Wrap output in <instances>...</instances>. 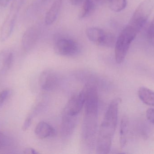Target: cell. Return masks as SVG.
<instances>
[{
  "instance_id": "6da1fadb",
  "label": "cell",
  "mask_w": 154,
  "mask_h": 154,
  "mask_svg": "<svg viewBox=\"0 0 154 154\" xmlns=\"http://www.w3.org/2000/svg\"><path fill=\"white\" fill-rule=\"evenodd\" d=\"M84 89L85 100L82 139L86 147L92 149L95 146L97 130L98 95L97 86L94 84L88 83Z\"/></svg>"
},
{
  "instance_id": "7a4b0ae2",
  "label": "cell",
  "mask_w": 154,
  "mask_h": 154,
  "mask_svg": "<svg viewBox=\"0 0 154 154\" xmlns=\"http://www.w3.org/2000/svg\"><path fill=\"white\" fill-rule=\"evenodd\" d=\"M119 98L111 101L100 127L97 141V152L99 154L109 153L117 124Z\"/></svg>"
},
{
  "instance_id": "3957f363",
  "label": "cell",
  "mask_w": 154,
  "mask_h": 154,
  "mask_svg": "<svg viewBox=\"0 0 154 154\" xmlns=\"http://www.w3.org/2000/svg\"><path fill=\"white\" fill-rule=\"evenodd\" d=\"M139 32L128 24L121 31L115 44V58L118 64L125 60L131 43Z\"/></svg>"
},
{
  "instance_id": "277c9868",
  "label": "cell",
  "mask_w": 154,
  "mask_h": 154,
  "mask_svg": "<svg viewBox=\"0 0 154 154\" xmlns=\"http://www.w3.org/2000/svg\"><path fill=\"white\" fill-rule=\"evenodd\" d=\"M25 0H13L9 14L5 20L0 32L1 41H6L11 34L18 13Z\"/></svg>"
},
{
  "instance_id": "5b68a950",
  "label": "cell",
  "mask_w": 154,
  "mask_h": 154,
  "mask_svg": "<svg viewBox=\"0 0 154 154\" xmlns=\"http://www.w3.org/2000/svg\"><path fill=\"white\" fill-rule=\"evenodd\" d=\"M54 51L57 54L60 56L73 57L79 53L80 48L75 41L62 38L57 40L55 43Z\"/></svg>"
},
{
  "instance_id": "8992f818",
  "label": "cell",
  "mask_w": 154,
  "mask_h": 154,
  "mask_svg": "<svg viewBox=\"0 0 154 154\" xmlns=\"http://www.w3.org/2000/svg\"><path fill=\"white\" fill-rule=\"evenodd\" d=\"M60 78L54 71L47 70L42 72L40 76L39 84L42 90L52 91L57 88L59 85Z\"/></svg>"
},
{
  "instance_id": "52a82bcc",
  "label": "cell",
  "mask_w": 154,
  "mask_h": 154,
  "mask_svg": "<svg viewBox=\"0 0 154 154\" xmlns=\"http://www.w3.org/2000/svg\"><path fill=\"white\" fill-rule=\"evenodd\" d=\"M78 116L70 113L68 108L65 106L63 110L61 130L62 135L69 137L72 135L76 127Z\"/></svg>"
},
{
  "instance_id": "ba28073f",
  "label": "cell",
  "mask_w": 154,
  "mask_h": 154,
  "mask_svg": "<svg viewBox=\"0 0 154 154\" xmlns=\"http://www.w3.org/2000/svg\"><path fill=\"white\" fill-rule=\"evenodd\" d=\"M39 34V30L35 26L30 27L23 34L22 40V44L24 50L28 51L34 47Z\"/></svg>"
},
{
  "instance_id": "9c48e42d",
  "label": "cell",
  "mask_w": 154,
  "mask_h": 154,
  "mask_svg": "<svg viewBox=\"0 0 154 154\" xmlns=\"http://www.w3.org/2000/svg\"><path fill=\"white\" fill-rule=\"evenodd\" d=\"M34 132L36 136L41 139L52 137L56 134L55 129L44 121H41L37 125Z\"/></svg>"
},
{
  "instance_id": "30bf717a",
  "label": "cell",
  "mask_w": 154,
  "mask_h": 154,
  "mask_svg": "<svg viewBox=\"0 0 154 154\" xmlns=\"http://www.w3.org/2000/svg\"><path fill=\"white\" fill-rule=\"evenodd\" d=\"M13 53L8 50L0 52V75L5 74L12 66Z\"/></svg>"
},
{
  "instance_id": "8fae6325",
  "label": "cell",
  "mask_w": 154,
  "mask_h": 154,
  "mask_svg": "<svg viewBox=\"0 0 154 154\" xmlns=\"http://www.w3.org/2000/svg\"><path fill=\"white\" fill-rule=\"evenodd\" d=\"M62 0H55L46 14L45 24L47 25L52 24L56 21L62 6Z\"/></svg>"
},
{
  "instance_id": "7c38bea8",
  "label": "cell",
  "mask_w": 154,
  "mask_h": 154,
  "mask_svg": "<svg viewBox=\"0 0 154 154\" xmlns=\"http://www.w3.org/2000/svg\"><path fill=\"white\" fill-rule=\"evenodd\" d=\"M86 33L91 41L100 46L106 32L97 27H90L86 30Z\"/></svg>"
},
{
  "instance_id": "4fadbf2b",
  "label": "cell",
  "mask_w": 154,
  "mask_h": 154,
  "mask_svg": "<svg viewBox=\"0 0 154 154\" xmlns=\"http://www.w3.org/2000/svg\"><path fill=\"white\" fill-rule=\"evenodd\" d=\"M138 96L141 101L146 105L154 106V91L145 87L140 88Z\"/></svg>"
},
{
  "instance_id": "5bb4252c",
  "label": "cell",
  "mask_w": 154,
  "mask_h": 154,
  "mask_svg": "<svg viewBox=\"0 0 154 154\" xmlns=\"http://www.w3.org/2000/svg\"><path fill=\"white\" fill-rule=\"evenodd\" d=\"M128 131V119L127 117L124 116L121 119L120 127V145L122 148L126 144Z\"/></svg>"
},
{
  "instance_id": "9a60e30c",
  "label": "cell",
  "mask_w": 154,
  "mask_h": 154,
  "mask_svg": "<svg viewBox=\"0 0 154 154\" xmlns=\"http://www.w3.org/2000/svg\"><path fill=\"white\" fill-rule=\"evenodd\" d=\"M79 17L80 19L86 18L92 14L95 9V5L92 0H85Z\"/></svg>"
},
{
  "instance_id": "2e32d148",
  "label": "cell",
  "mask_w": 154,
  "mask_h": 154,
  "mask_svg": "<svg viewBox=\"0 0 154 154\" xmlns=\"http://www.w3.org/2000/svg\"><path fill=\"white\" fill-rule=\"evenodd\" d=\"M109 8L116 12L121 11L127 6L126 0H108Z\"/></svg>"
},
{
  "instance_id": "e0dca14e",
  "label": "cell",
  "mask_w": 154,
  "mask_h": 154,
  "mask_svg": "<svg viewBox=\"0 0 154 154\" xmlns=\"http://www.w3.org/2000/svg\"><path fill=\"white\" fill-rule=\"evenodd\" d=\"M11 94V90L9 89L4 90L0 92V110L2 109Z\"/></svg>"
},
{
  "instance_id": "ac0fdd59",
  "label": "cell",
  "mask_w": 154,
  "mask_h": 154,
  "mask_svg": "<svg viewBox=\"0 0 154 154\" xmlns=\"http://www.w3.org/2000/svg\"><path fill=\"white\" fill-rule=\"evenodd\" d=\"M11 140L9 137L3 133H0V149L8 146L11 144Z\"/></svg>"
},
{
  "instance_id": "d6986e66",
  "label": "cell",
  "mask_w": 154,
  "mask_h": 154,
  "mask_svg": "<svg viewBox=\"0 0 154 154\" xmlns=\"http://www.w3.org/2000/svg\"><path fill=\"white\" fill-rule=\"evenodd\" d=\"M146 116L147 119L151 123L154 124V108H150L147 109L146 112Z\"/></svg>"
},
{
  "instance_id": "ffe728a7",
  "label": "cell",
  "mask_w": 154,
  "mask_h": 154,
  "mask_svg": "<svg viewBox=\"0 0 154 154\" xmlns=\"http://www.w3.org/2000/svg\"><path fill=\"white\" fill-rule=\"evenodd\" d=\"M148 39L150 42L154 46V28L152 26H150L148 30Z\"/></svg>"
},
{
  "instance_id": "44dd1931",
  "label": "cell",
  "mask_w": 154,
  "mask_h": 154,
  "mask_svg": "<svg viewBox=\"0 0 154 154\" xmlns=\"http://www.w3.org/2000/svg\"><path fill=\"white\" fill-rule=\"evenodd\" d=\"M32 119L29 117V116L26 118V119L23 123L22 126V129L23 131H25L29 129V127L31 125L32 122Z\"/></svg>"
},
{
  "instance_id": "7402d4cb",
  "label": "cell",
  "mask_w": 154,
  "mask_h": 154,
  "mask_svg": "<svg viewBox=\"0 0 154 154\" xmlns=\"http://www.w3.org/2000/svg\"><path fill=\"white\" fill-rule=\"evenodd\" d=\"M23 153L25 154H38L37 151L34 150L33 148H27L24 150Z\"/></svg>"
},
{
  "instance_id": "603a6c76",
  "label": "cell",
  "mask_w": 154,
  "mask_h": 154,
  "mask_svg": "<svg viewBox=\"0 0 154 154\" xmlns=\"http://www.w3.org/2000/svg\"><path fill=\"white\" fill-rule=\"evenodd\" d=\"M11 0H0V5L2 7H6Z\"/></svg>"
},
{
  "instance_id": "cb8c5ba5",
  "label": "cell",
  "mask_w": 154,
  "mask_h": 154,
  "mask_svg": "<svg viewBox=\"0 0 154 154\" xmlns=\"http://www.w3.org/2000/svg\"><path fill=\"white\" fill-rule=\"evenodd\" d=\"M85 0H70L71 4L74 5H78L84 2Z\"/></svg>"
},
{
  "instance_id": "d4e9b609",
  "label": "cell",
  "mask_w": 154,
  "mask_h": 154,
  "mask_svg": "<svg viewBox=\"0 0 154 154\" xmlns=\"http://www.w3.org/2000/svg\"><path fill=\"white\" fill-rule=\"evenodd\" d=\"M106 1V0H96V1L97 2L100 4L103 3L105 2Z\"/></svg>"
},
{
  "instance_id": "484cf974",
  "label": "cell",
  "mask_w": 154,
  "mask_h": 154,
  "mask_svg": "<svg viewBox=\"0 0 154 154\" xmlns=\"http://www.w3.org/2000/svg\"><path fill=\"white\" fill-rule=\"evenodd\" d=\"M150 26H152V27H154V17L152 21V23H151Z\"/></svg>"
},
{
  "instance_id": "4316f807",
  "label": "cell",
  "mask_w": 154,
  "mask_h": 154,
  "mask_svg": "<svg viewBox=\"0 0 154 154\" xmlns=\"http://www.w3.org/2000/svg\"><path fill=\"white\" fill-rule=\"evenodd\" d=\"M42 2H43L47 3L49 1H50V0H42Z\"/></svg>"
}]
</instances>
